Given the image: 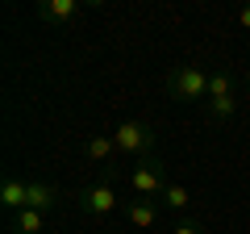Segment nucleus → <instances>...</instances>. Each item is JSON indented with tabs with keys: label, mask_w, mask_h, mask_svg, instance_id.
<instances>
[{
	"label": "nucleus",
	"mask_w": 250,
	"mask_h": 234,
	"mask_svg": "<svg viewBox=\"0 0 250 234\" xmlns=\"http://www.w3.org/2000/svg\"><path fill=\"white\" fill-rule=\"evenodd\" d=\"M208 80L213 71H205L200 63H184L167 75V88L175 100H208Z\"/></svg>",
	"instance_id": "f257e3e1"
},
{
	"label": "nucleus",
	"mask_w": 250,
	"mask_h": 234,
	"mask_svg": "<svg viewBox=\"0 0 250 234\" xmlns=\"http://www.w3.org/2000/svg\"><path fill=\"white\" fill-rule=\"evenodd\" d=\"M167 184H171V180H167V167H163V159H154V155L138 159L134 171H129V188H134V197H150V201H159Z\"/></svg>",
	"instance_id": "f03ea898"
},
{
	"label": "nucleus",
	"mask_w": 250,
	"mask_h": 234,
	"mask_svg": "<svg viewBox=\"0 0 250 234\" xmlns=\"http://www.w3.org/2000/svg\"><path fill=\"white\" fill-rule=\"evenodd\" d=\"M75 209L88 217H108L121 209V201H117V188L108 180H96V184H83L80 192H75Z\"/></svg>",
	"instance_id": "7ed1b4c3"
},
{
	"label": "nucleus",
	"mask_w": 250,
	"mask_h": 234,
	"mask_svg": "<svg viewBox=\"0 0 250 234\" xmlns=\"http://www.w3.org/2000/svg\"><path fill=\"white\" fill-rule=\"evenodd\" d=\"M113 142H117L121 155H138V159H146V155H154L159 134H154L146 121H121V126L113 130Z\"/></svg>",
	"instance_id": "20e7f679"
},
{
	"label": "nucleus",
	"mask_w": 250,
	"mask_h": 234,
	"mask_svg": "<svg viewBox=\"0 0 250 234\" xmlns=\"http://www.w3.org/2000/svg\"><path fill=\"white\" fill-rule=\"evenodd\" d=\"M208 117L213 121H229L233 113H238V100H233V80L229 71H213V80H208V100H205Z\"/></svg>",
	"instance_id": "39448f33"
},
{
	"label": "nucleus",
	"mask_w": 250,
	"mask_h": 234,
	"mask_svg": "<svg viewBox=\"0 0 250 234\" xmlns=\"http://www.w3.org/2000/svg\"><path fill=\"white\" fill-rule=\"evenodd\" d=\"M80 13H83L80 0H38V17L46 25H71V21H80Z\"/></svg>",
	"instance_id": "423d86ee"
},
{
	"label": "nucleus",
	"mask_w": 250,
	"mask_h": 234,
	"mask_svg": "<svg viewBox=\"0 0 250 234\" xmlns=\"http://www.w3.org/2000/svg\"><path fill=\"white\" fill-rule=\"evenodd\" d=\"M159 209H163V201H150V197L125 201V222L134 226V230H150V226L159 222Z\"/></svg>",
	"instance_id": "0eeeda50"
},
{
	"label": "nucleus",
	"mask_w": 250,
	"mask_h": 234,
	"mask_svg": "<svg viewBox=\"0 0 250 234\" xmlns=\"http://www.w3.org/2000/svg\"><path fill=\"white\" fill-rule=\"evenodd\" d=\"M117 142H113V134H92L88 142H83V159L88 163H96V167H113V159H117Z\"/></svg>",
	"instance_id": "6e6552de"
},
{
	"label": "nucleus",
	"mask_w": 250,
	"mask_h": 234,
	"mask_svg": "<svg viewBox=\"0 0 250 234\" xmlns=\"http://www.w3.org/2000/svg\"><path fill=\"white\" fill-rule=\"evenodd\" d=\"M25 192H29V180L4 176V184H0V205L9 209V213H17V209H25Z\"/></svg>",
	"instance_id": "1a4fd4ad"
},
{
	"label": "nucleus",
	"mask_w": 250,
	"mask_h": 234,
	"mask_svg": "<svg viewBox=\"0 0 250 234\" xmlns=\"http://www.w3.org/2000/svg\"><path fill=\"white\" fill-rule=\"evenodd\" d=\"M25 209H42V213H50V209H59V192H54L50 184H42V180H29Z\"/></svg>",
	"instance_id": "9d476101"
},
{
	"label": "nucleus",
	"mask_w": 250,
	"mask_h": 234,
	"mask_svg": "<svg viewBox=\"0 0 250 234\" xmlns=\"http://www.w3.org/2000/svg\"><path fill=\"white\" fill-rule=\"evenodd\" d=\"M42 230H46L42 209H17L13 213V234H42Z\"/></svg>",
	"instance_id": "9b49d317"
},
{
	"label": "nucleus",
	"mask_w": 250,
	"mask_h": 234,
	"mask_svg": "<svg viewBox=\"0 0 250 234\" xmlns=\"http://www.w3.org/2000/svg\"><path fill=\"white\" fill-rule=\"evenodd\" d=\"M163 205H167V209H179V213H184V209L188 205H192V192H188L184 188V184H167V188H163Z\"/></svg>",
	"instance_id": "f8f14e48"
},
{
	"label": "nucleus",
	"mask_w": 250,
	"mask_h": 234,
	"mask_svg": "<svg viewBox=\"0 0 250 234\" xmlns=\"http://www.w3.org/2000/svg\"><path fill=\"white\" fill-rule=\"evenodd\" d=\"M171 234H205V230H200L196 222H179V226H175V230H171Z\"/></svg>",
	"instance_id": "ddd939ff"
},
{
	"label": "nucleus",
	"mask_w": 250,
	"mask_h": 234,
	"mask_svg": "<svg viewBox=\"0 0 250 234\" xmlns=\"http://www.w3.org/2000/svg\"><path fill=\"white\" fill-rule=\"evenodd\" d=\"M238 25L250 34V4H242V9H238Z\"/></svg>",
	"instance_id": "4468645a"
}]
</instances>
